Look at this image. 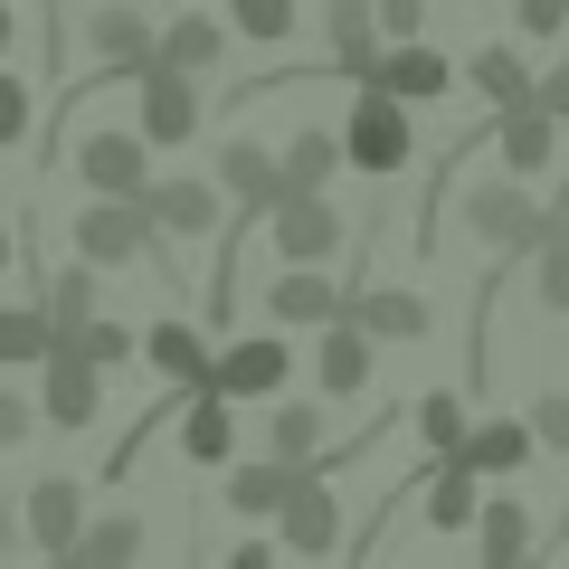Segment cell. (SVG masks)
<instances>
[{"label": "cell", "instance_id": "12", "mask_svg": "<svg viewBox=\"0 0 569 569\" xmlns=\"http://www.w3.org/2000/svg\"><path fill=\"white\" fill-rule=\"evenodd\" d=\"M142 209H152L162 238H209V228H228V190L219 181H142Z\"/></svg>", "mask_w": 569, "mask_h": 569}, {"label": "cell", "instance_id": "38", "mask_svg": "<svg viewBox=\"0 0 569 569\" xmlns=\"http://www.w3.org/2000/svg\"><path fill=\"white\" fill-rule=\"evenodd\" d=\"M531 437H541L550 456H569V389H541V399H531Z\"/></svg>", "mask_w": 569, "mask_h": 569}, {"label": "cell", "instance_id": "20", "mask_svg": "<svg viewBox=\"0 0 569 569\" xmlns=\"http://www.w3.org/2000/svg\"><path fill=\"white\" fill-rule=\"evenodd\" d=\"M531 541H541V531H531V512L512 503V493H485V512H475V560H485V569H522Z\"/></svg>", "mask_w": 569, "mask_h": 569}, {"label": "cell", "instance_id": "4", "mask_svg": "<svg viewBox=\"0 0 569 569\" xmlns=\"http://www.w3.org/2000/svg\"><path fill=\"white\" fill-rule=\"evenodd\" d=\"M39 418L48 427H96L104 418V361H86L77 342H48V361H39Z\"/></svg>", "mask_w": 569, "mask_h": 569}, {"label": "cell", "instance_id": "25", "mask_svg": "<svg viewBox=\"0 0 569 569\" xmlns=\"http://www.w3.org/2000/svg\"><path fill=\"white\" fill-rule=\"evenodd\" d=\"M266 456H284V466H323V399H284L276 418H266Z\"/></svg>", "mask_w": 569, "mask_h": 569}, {"label": "cell", "instance_id": "21", "mask_svg": "<svg viewBox=\"0 0 569 569\" xmlns=\"http://www.w3.org/2000/svg\"><path fill=\"white\" fill-rule=\"evenodd\" d=\"M323 29H332V67H342V77H370V67H380V10H370V0H323Z\"/></svg>", "mask_w": 569, "mask_h": 569}, {"label": "cell", "instance_id": "29", "mask_svg": "<svg viewBox=\"0 0 569 569\" xmlns=\"http://www.w3.org/2000/svg\"><path fill=\"white\" fill-rule=\"evenodd\" d=\"M152 58H171V67H190V77H209V67L228 58V29L209 20V10H181V20L152 39Z\"/></svg>", "mask_w": 569, "mask_h": 569}, {"label": "cell", "instance_id": "9", "mask_svg": "<svg viewBox=\"0 0 569 569\" xmlns=\"http://www.w3.org/2000/svg\"><path fill=\"white\" fill-rule=\"evenodd\" d=\"M284 370H295V351L276 342V332H257V342H219L209 351V389H228V399H276L284 389Z\"/></svg>", "mask_w": 569, "mask_h": 569}, {"label": "cell", "instance_id": "7", "mask_svg": "<svg viewBox=\"0 0 569 569\" xmlns=\"http://www.w3.org/2000/svg\"><path fill=\"white\" fill-rule=\"evenodd\" d=\"M266 228H276L284 266H332V247H342V209H332L323 190H284V200L266 209Z\"/></svg>", "mask_w": 569, "mask_h": 569}, {"label": "cell", "instance_id": "42", "mask_svg": "<svg viewBox=\"0 0 569 569\" xmlns=\"http://www.w3.org/2000/svg\"><path fill=\"white\" fill-rule=\"evenodd\" d=\"M541 104L569 123V58H560V67H541Z\"/></svg>", "mask_w": 569, "mask_h": 569}, {"label": "cell", "instance_id": "34", "mask_svg": "<svg viewBox=\"0 0 569 569\" xmlns=\"http://www.w3.org/2000/svg\"><path fill=\"white\" fill-rule=\"evenodd\" d=\"M58 342H77L86 361L123 370V361H133V351H142V332H133V323H114V313H96V323H86V332H58Z\"/></svg>", "mask_w": 569, "mask_h": 569}, {"label": "cell", "instance_id": "23", "mask_svg": "<svg viewBox=\"0 0 569 569\" xmlns=\"http://www.w3.org/2000/svg\"><path fill=\"white\" fill-rule=\"evenodd\" d=\"M485 475L466 466V456H437V475H427V522L437 531H475V512H485Z\"/></svg>", "mask_w": 569, "mask_h": 569}, {"label": "cell", "instance_id": "30", "mask_svg": "<svg viewBox=\"0 0 569 569\" xmlns=\"http://www.w3.org/2000/svg\"><path fill=\"white\" fill-rule=\"evenodd\" d=\"M466 86L485 104H522V96H541V77L522 67V48H475V67H466Z\"/></svg>", "mask_w": 569, "mask_h": 569}, {"label": "cell", "instance_id": "2", "mask_svg": "<svg viewBox=\"0 0 569 569\" xmlns=\"http://www.w3.org/2000/svg\"><path fill=\"white\" fill-rule=\"evenodd\" d=\"M466 228L493 247V257H541V238H550V209L522 190V171L512 181H485V190H466Z\"/></svg>", "mask_w": 569, "mask_h": 569}, {"label": "cell", "instance_id": "15", "mask_svg": "<svg viewBox=\"0 0 569 569\" xmlns=\"http://www.w3.org/2000/svg\"><path fill=\"white\" fill-rule=\"evenodd\" d=\"M370 351H380V342H370L351 313H332L323 342H313V389H323V399H361V389H370Z\"/></svg>", "mask_w": 569, "mask_h": 569}, {"label": "cell", "instance_id": "10", "mask_svg": "<svg viewBox=\"0 0 569 569\" xmlns=\"http://www.w3.org/2000/svg\"><path fill=\"white\" fill-rule=\"evenodd\" d=\"M550 142H560V114H550L541 96H522V104H493V152H503V171L541 181V171H550Z\"/></svg>", "mask_w": 569, "mask_h": 569}, {"label": "cell", "instance_id": "37", "mask_svg": "<svg viewBox=\"0 0 569 569\" xmlns=\"http://www.w3.org/2000/svg\"><path fill=\"white\" fill-rule=\"evenodd\" d=\"M29 123H39V114H29V86L10 77V67H0V152H20V142H29Z\"/></svg>", "mask_w": 569, "mask_h": 569}, {"label": "cell", "instance_id": "19", "mask_svg": "<svg viewBox=\"0 0 569 569\" xmlns=\"http://www.w3.org/2000/svg\"><path fill=\"white\" fill-rule=\"evenodd\" d=\"M142 361L162 370V389H209V332L181 323V313H162V323L142 332Z\"/></svg>", "mask_w": 569, "mask_h": 569}, {"label": "cell", "instance_id": "31", "mask_svg": "<svg viewBox=\"0 0 569 569\" xmlns=\"http://www.w3.org/2000/svg\"><path fill=\"white\" fill-rule=\"evenodd\" d=\"M96 323V266H58V276H48V332H86Z\"/></svg>", "mask_w": 569, "mask_h": 569}, {"label": "cell", "instance_id": "35", "mask_svg": "<svg viewBox=\"0 0 569 569\" xmlns=\"http://www.w3.org/2000/svg\"><path fill=\"white\" fill-rule=\"evenodd\" d=\"M228 20H238L247 48H276L284 29H295V0H228Z\"/></svg>", "mask_w": 569, "mask_h": 569}, {"label": "cell", "instance_id": "11", "mask_svg": "<svg viewBox=\"0 0 569 569\" xmlns=\"http://www.w3.org/2000/svg\"><path fill=\"white\" fill-rule=\"evenodd\" d=\"M219 190H228V209H238V219H266V209L284 200V152H266V142H228L219 152Z\"/></svg>", "mask_w": 569, "mask_h": 569}, {"label": "cell", "instance_id": "41", "mask_svg": "<svg viewBox=\"0 0 569 569\" xmlns=\"http://www.w3.org/2000/svg\"><path fill=\"white\" fill-rule=\"evenodd\" d=\"M29 427H39V408H29V399H20V389H0V456L20 447Z\"/></svg>", "mask_w": 569, "mask_h": 569}, {"label": "cell", "instance_id": "44", "mask_svg": "<svg viewBox=\"0 0 569 569\" xmlns=\"http://www.w3.org/2000/svg\"><path fill=\"white\" fill-rule=\"evenodd\" d=\"M10 39H20V10H10V0H0V58H10Z\"/></svg>", "mask_w": 569, "mask_h": 569}, {"label": "cell", "instance_id": "14", "mask_svg": "<svg viewBox=\"0 0 569 569\" xmlns=\"http://www.w3.org/2000/svg\"><path fill=\"white\" fill-rule=\"evenodd\" d=\"M342 305H351V295H342V284L323 276V266H284V276L266 284V313H276L284 332H323V323H332Z\"/></svg>", "mask_w": 569, "mask_h": 569}, {"label": "cell", "instance_id": "28", "mask_svg": "<svg viewBox=\"0 0 569 569\" xmlns=\"http://www.w3.org/2000/svg\"><path fill=\"white\" fill-rule=\"evenodd\" d=\"M86 48H96V67H123V77H133V67L152 58V20H142V10H96V20H86Z\"/></svg>", "mask_w": 569, "mask_h": 569}, {"label": "cell", "instance_id": "36", "mask_svg": "<svg viewBox=\"0 0 569 569\" xmlns=\"http://www.w3.org/2000/svg\"><path fill=\"white\" fill-rule=\"evenodd\" d=\"M531 295H541V313H569V228L541 238V276H531Z\"/></svg>", "mask_w": 569, "mask_h": 569}, {"label": "cell", "instance_id": "3", "mask_svg": "<svg viewBox=\"0 0 569 569\" xmlns=\"http://www.w3.org/2000/svg\"><path fill=\"white\" fill-rule=\"evenodd\" d=\"M152 247H162V228H152V209H142V200L96 190V200L77 209V257L86 266H142Z\"/></svg>", "mask_w": 569, "mask_h": 569}, {"label": "cell", "instance_id": "18", "mask_svg": "<svg viewBox=\"0 0 569 569\" xmlns=\"http://www.w3.org/2000/svg\"><path fill=\"white\" fill-rule=\"evenodd\" d=\"M295 475L305 466H284V456H228V512H238V522H276L284 493H295Z\"/></svg>", "mask_w": 569, "mask_h": 569}, {"label": "cell", "instance_id": "1", "mask_svg": "<svg viewBox=\"0 0 569 569\" xmlns=\"http://www.w3.org/2000/svg\"><path fill=\"white\" fill-rule=\"evenodd\" d=\"M342 152H351V171H370V181H399V171H408L418 123L399 114V96H389V86H361V104L342 114Z\"/></svg>", "mask_w": 569, "mask_h": 569}, {"label": "cell", "instance_id": "5", "mask_svg": "<svg viewBox=\"0 0 569 569\" xmlns=\"http://www.w3.org/2000/svg\"><path fill=\"white\" fill-rule=\"evenodd\" d=\"M133 86H142V142H152V152L200 133V77H190V67L142 58V67H133Z\"/></svg>", "mask_w": 569, "mask_h": 569}, {"label": "cell", "instance_id": "45", "mask_svg": "<svg viewBox=\"0 0 569 569\" xmlns=\"http://www.w3.org/2000/svg\"><path fill=\"white\" fill-rule=\"evenodd\" d=\"M0 266H10V228H0Z\"/></svg>", "mask_w": 569, "mask_h": 569}, {"label": "cell", "instance_id": "26", "mask_svg": "<svg viewBox=\"0 0 569 569\" xmlns=\"http://www.w3.org/2000/svg\"><path fill=\"white\" fill-rule=\"evenodd\" d=\"M351 171V152H342V133H323V123H305V133L284 142V190H332Z\"/></svg>", "mask_w": 569, "mask_h": 569}, {"label": "cell", "instance_id": "22", "mask_svg": "<svg viewBox=\"0 0 569 569\" xmlns=\"http://www.w3.org/2000/svg\"><path fill=\"white\" fill-rule=\"evenodd\" d=\"M342 313L370 332V342H427V305H418V295H399V284H370V295H351Z\"/></svg>", "mask_w": 569, "mask_h": 569}, {"label": "cell", "instance_id": "8", "mask_svg": "<svg viewBox=\"0 0 569 569\" xmlns=\"http://www.w3.org/2000/svg\"><path fill=\"white\" fill-rule=\"evenodd\" d=\"M77 181L86 190H114V200H142V181H152V142L142 133H77Z\"/></svg>", "mask_w": 569, "mask_h": 569}, {"label": "cell", "instance_id": "16", "mask_svg": "<svg viewBox=\"0 0 569 569\" xmlns=\"http://www.w3.org/2000/svg\"><path fill=\"white\" fill-rule=\"evenodd\" d=\"M77 531H86V485L77 475H39V485H29V541H39L48 560H67Z\"/></svg>", "mask_w": 569, "mask_h": 569}, {"label": "cell", "instance_id": "24", "mask_svg": "<svg viewBox=\"0 0 569 569\" xmlns=\"http://www.w3.org/2000/svg\"><path fill=\"white\" fill-rule=\"evenodd\" d=\"M142 512H104V522H86L77 531V550H67V569H123V560H142Z\"/></svg>", "mask_w": 569, "mask_h": 569}, {"label": "cell", "instance_id": "17", "mask_svg": "<svg viewBox=\"0 0 569 569\" xmlns=\"http://www.w3.org/2000/svg\"><path fill=\"white\" fill-rule=\"evenodd\" d=\"M181 456L190 466H228L238 456V399L228 389H190L181 399Z\"/></svg>", "mask_w": 569, "mask_h": 569}, {"label": "cell", "instance_id": "13", "mask_svg": "<svg viewBox=\"0 0 569 569\" xmlns=\"http://www.w3.org/2000/svg\"><path fill=\"white\" fill-rule=\"evenodd\" d=\"M361 86H389L399 104H437V96L456 86V58H437L427 39H389V48H380V67H370Z\"/></svg>", "mask_w": 569, "mask_h": 569}, {"label": "cell", "instance_id": "32", "mask_svg": "<svg viewBox=\"0 0 569 569\" xmlns=\"http://www.w3.org/2000/svg\"><path fill=\"white\" fill-rule=\"evenodd\" d=\"M48 305H0V370H20V361H48Z\"/></svg>", "mask_w": 569, "mask_h": 569}, {"label": "cell", "instance_id": "6", "mask_svg": "<svg viewBox=\"0 0 569 569\" xmlns=\"http://www.w3.org/2000/svg\"><path fill=\"white\" fill-rule=\"evenodd\" d=\"M276 541L305 550V560L342 550V493H332V466H305V475H295V493H284V512H276Z\"/></svg>", "mask_w": 569, "mask_h": 569}, {"label": "cell", "instance_id": "27", "mask_svg": "<svg viewBox=\"0 0 569 569\" xmlns=\"http://www.w3.org/2000/svg\"><path fill=\"white\" fill-rule=\"evenodd\" d=\"M531 447H541V437H531V427H512V418H485V427H466V466L475 475H522L531 466Z\"/></svg>", "mask_w": 569, "mask_h": 569}, {"label": "cell", "instance_id": "33", "mask_svg": "<svg viewBox=\"0 0 569 569\" xmlns=\"http://www.w3.org/2000/svg\"><path fill=\"white\" fill-rule=\"evenodd\" d=\"M408 418H418V437H427L437 456H456V447H466V399H456V389H427V399L408 408Z\"/></svg>", "mask_w": 569, "mask_h": 569}, {"label": "cell", "instance_id": "39", "mask_svg": "<svg viewBox=\"0 0 569 569\" xmlns=\"http://www.w3.org/2000/svg\"><path fill=\"white\" fill-rule=\"evenodd\" d=\"M512 20H522V39H560V29H569V0H512Z\"/></svg>", "mask_w": 569, "mask_h": 569}, {"label": "cell", "instance_id": "40", "mask_svg": "<svg viewBox=\"0 0 569 569\" xmlns=\"http://www.w3.org/2000/svg\"><path fill=\"white\" fill-rule=\"evenodd\" d=\"M380 10V39H418L427 29V0H370Z\"/></svg>", "mask_w": 569, "mask_h": 569}, {"label": "cell", "instance_id": "43", "mask_svg": "<svg viewBox=\"0 0 569 569\" xmlns=\"http://www.w3.org/2000/svg\"><path fill=\"white\" fill-rule=\"evenodd\" d=\"M550 228H569V171H560V190H550Z\"/></svg>", "mask_w": 569, "mask_h": 569}]
</instances>
